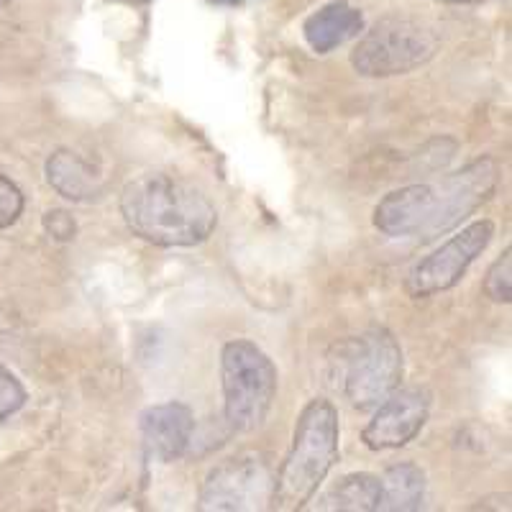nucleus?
<instances>
[{"label":"nucleus","mask_w":512,"mask_h":512,"mask_svg":"<svg viewBox=\"0 0 512 512\" xmlns=\"http://www.w3.org/2000/svg\"><path fill=\"white\" fill-rule=\"evenodd\" d=\"M121 216L134 236L164 249L203 244L218 226V210L208 195L167 172H149L128 182L121 192Z\"/></svg>","instance_id":"1"},{"label":"nucleus","mask_w":512,"mask_h":512,"mask_svg":"<svg viewBox=\"0 0 512 512\" xmlns=\"http://www.w3.org/2000/svg\"><path fill=\"white\" fill-rule=\"evenodd\" d=\"M338 413L331 402L315 397L303 408L295 425L292 448L274 477V510H303L326 482L328 472L338 461Z\"/></svg>","instance_id":"2"},{"label":"nucleus","mask_w":512,"mask_h":512,"mask_svg":"<svg viewBox=\"0 0 512 512\" xmlns=\"http://www.w3.org/2000/svg\"><path fill=\"white\" fill-rule=\"evenodd\" d=\"M331 364L336 387L356 410L377 408L402 382V349L384 328L344 341Z\"/></svg>","instance_id":"3"},{"label":"nucleus","mask_w":512,"mask_h":512,"mask_svg":"<svg viewBox=\"0 0 512 512\" xmlns=\"http://www.w3.org/2000/svg\"><path fill=\"white\" fill-rule=\"evenodd\" d=\"M223 418L233 433L262 428L277 397V367L254 341L236 338L221 351Z\"/></svg>","instance_id":"4"},{"label":"nucleus","mask_w":512,"mask_h":512,"mask_svg":"<svg viewBox=\"0 0 512 512\" xmlns=\"http://www.w3.org/2000/svg\"><path fill=\"white\" fill-rule=\"evenodd\" d=\"M436 29L410 16H384L361 36L351 64L361 77L408 75L436 57Z\"/></svg>","instance_id":"5"},{"label":"nucleus","mask_w":512,"mask_h":512,"mask_svg":"<svg viewBox=\"0 0 512 512\" xmlns=\"http://www.w3.org/2000/svg\"><path fill=\"white\" fill-rule=\"evenodd\" d=\"M274 477L267 461L256 454H241L218 464L205 477L198 510L241 512L272 505Z\"/></svg>","instance_id":"6"},{"label":"nucleus","mask_w":512,"mask_h":512,"mask_svg":"<svg viewBox=\"0 0 512 512\" xmlns=\"http://www.w3.org/2000/svg\"><path fill=\"white\" fill-rule=\"evenodd\" d=\"M497 182H500V164L492 157L477 159L454 175H446L441 182H433V213L423 241H433L461 226L474 210L492 198Z\"/></svg>","instance_id":"7"},{"label":"nucleus","mask_w":512,"mask_h":512,"mask_svg":"<svg viewBox=\"0 0 512 512\" xmlns=\"http://www.w3.org/2000/svg\"><path fill=\"white\" fill-rule=\"evenodd\" d=\"M492 236H495V223L492 221H477L451 236L446 244H441V249L425 256L423 262L410 272V295L431 297L459 285L469 267L477 262V256H482V251L487 249Z\"/></svg>","instance_id":"8"},{"label":"nucleus","mask_w":512,"mask_h":512,"mask_svg":"<svg viewBox=\"0 0 512 512\" xmlns=\"http://www.w3.org/2000/svg\"><path fill=\"white\" fill-rule=\"evenodd\" d=\"M431 413V392L425 387H397L387 400L377 405V413L369 420L361 441L372 451H390V448L408 446Z\"/></svg>","instance_id":"9"},{"label":"nucleus","mask_w":512,"mask_h":512,"mask_svg":"<svg viewBox=\"0 0 512 512\" xmlns=\"http://www.w3.org/2000/svg\"><path fill=\"white\" fill-rule=\"evenodd\" d=\"M139 431L146 456L169 464L187 454L195 433V415L185 402H159L139 415Z\"/></svg>","instance_id":"10"},{"label":"nucleus","mask_w":512,"mask_h":512,"mask_svg":"<svg viewBox=\"0 0 512 512\" xmlns=\"http://www.w3.org/2000/svg\"><path fill=\"white\" fill-rule=\"evenodd\" d=\"M433 213V185H408L384 195L374 208V228L390 239H420Z\"/></svg>","instance_id":"11"},{"label":"nucleus","mask_w":512,"mask_h":512,"mask_svg":"<svg viewBox=\"0 0 512 512\" xmlns=\"http://www.w3.org/2000/svg\"><path fill=\"white\" fill-rule=\"evenodd\" d=\"M364 31V13L349 0H331L310 13L303 24V36L315 54H328L344 47Z\"/></svg>","instance_id":"12"},{"label":"nucleus","mask_w":512,"mask_h":512,"mask_svg":"<svg viewBox=\"0 0 512 512\" xmlns=\"http://www.w3.org/2000/svg\"><path fill=\"white\" fill-rule=\"evenodd\" d=\"M47 182L72 203L98 198L103 190L98 172L70 149H59L47 159Z\"/></svg>","instance_id":"13"},{"label":"nucleus","mask_w":512,"mask_h":512,"mask_svg":"<svg viewBox=\"0 0 512 512\" xmlns=\"http://www.w3.org/2000/svg\"><path fill=\"white\" fill-rule=\"evenodd\" d=\"M382 497L377 510L384 512H413L420 510L425 497V474L413 461L390 466L379 479Z\"/></svg>","instance_id":"14"},{"label":"nucleus","mask_w":512,"mask_h":512,"mask_svg":"<svg viewBox=\"0 0 512 512\" xmlns=\"http://www.w3.org/2000/svg\"><path fill=\"white\" fill-rule=\"evenodd\" d=\"M379 497H382V487H379V477L374 474H346L344 479H338L326 495L320 497V510H341V512H372L379 507Z\"/></svg>","instance_id":"15"},{"label":"nucleus","mask_w":512,"mask_h":512,"mask_svg":"<svg viewBox=\"0 0 512 512\" xmlns=\"http://www.w3.org/2000/svg\"><path fill=\"white\" fill-rule=\"evenodd\" d=\"M484 292L495 303H512V251L505 249V254L489 267L484 277Z\"/></svg>","instance_id":"16"},{"label":"nucleus","mask_w":512,"mask_h":512,"mask_svg":"<svg viewBox=\"0 0 512 512\" xmlns=\"http://www.w3.org/2000/svg\"><path fill=\"white\" fill-rule=\"evenodd\" d=\"M24 192H21V187L16 185L13 180H8L6 175H0V231L8 226H13V223L21 218V213H24Z\"/></svg>","instance_id":"17"},{"label":"nucleus","mask_w":512,"mask_h":512,"mask_svg":"<svg viewBox=\"0 0 512 512\" xmlns=\"http://www.w3.org/2000/svg\"><path fill=\"white\" fill-rule=\"evenodd\" d=\"M24 402H26L24 384L18 382V379L13 377L3 364H0V423L24 408Z\"/></svg>","instance_id":"18"},{"label":"nucleus","mask_w":512,"mask_h":512,"mask_svg":"<svg viewBox=\"0 0 512 512\" xmlns=\"http://www.w3.org/2000/svg\"><path fill=\"white\" fill-rule=\"evenodd\" d=\"M44 228L57 241H72L77 236V223L67 210H49L44 216Z\"/></svg>","instance_id":"19"},{"label":"nucleus","mask_w":512,"mask_h":512,"mask_svg":"<svg viewBox=\"0 0 512 512\" xmlns=\"http://www.w3.org/2000/svg\"><path fill=\"white\" fill-rule=\"evenodd\" d=\"M441 3H451V6H477V3H484V0H441Z\"/></svg>","instance_id":"20"},{"label":"nucleus","mask_w":512,"mask_h":512,"mask_svg":"<svg viewBox=\"0 0 512 512\" xmlns=\"http://www.w3.org/2000/svg\"><path fill=\"white\" fill-rule=\"evenodd\" d=\"M116 3H126V6H146L149 0H116Z\"/></svg>","instance_id":"21"},{"label":"nucleus","mask_w":512,"mask_h":512,"mask_svg":"<svg viewBox=\"0 0 512 512\" xmlns=\"http://www.w3.org/2000/svg\"><path fill=\"white\" fill-rule=\"evenodd\" d=\"M3 3H8V0H0V6H3Z\"/></svg>","instance_id":"22"}]
</instances>
